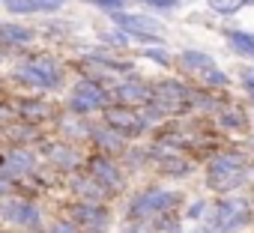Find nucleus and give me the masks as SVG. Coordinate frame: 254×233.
Segmentation results:
<instances>
[{"label": "nucleus", "instance_id": "obj_1", "mask_svg": "<svg viewBox=\"0 0 254 233\" xmlns=\"http://www.w3.org/2000/svg\"><path fill=\"white\" fill-rule=\"evenodd\" d=\"M245 182V159L230 153V156H218L209 162L206 168V185L215 191H233Z\"/></svg>", "mask_w": 254, "mask_h": 233}, {"label": "nucleus", "instance_id": "obj_2", "mask_svg": "<svg viewBox=\"0 0 254 233\" xmlns=\"http://www.w3.org/2000/svg\"><path fill=\"white\" fill-rule=\"evenodd\" d=\"M15 75H18L21 81H27V84L39 87V90H57V87L63 84L60 66H57L54 60H48V57H33V60L21 63V66L15 69Z\"/></svg>", "mask_w": 254, "mask_h": 233}, {"label": "nucleus", "instance_id": "obj_3", "mask_svg": "<svg viewBox=\"0 0 254 233\" xmlns=\"http://www.w3.org/2000/svg\"><path fill=\"white\" fill-rule=\"evenodd\" d=\"M251 221V209L245 200L239 197H224L215 203V212H212V230L215 233H236L242 230L245 224Z\"/></svg>", "mask_w": 254, "mask_h": 233}, {"label": "nucleus", "instance_id": "obj_4", "mask_svg": "<svg viewBox=\"0 0 254 233\" xmlns=\"http://www.w3.org/2000/svg\"><path fill=\"white\" fill-rule=\"evenodd\" d=\"M114 24L132 39H141V42H156L159 33L165 30L162 21H156L153 15H141V12H114L111 15Z\"/></svg>", "mask_w": 254, "mask_h": 233}, {"label": "nucleus", "instance_id": "obj_5", "mask_svg": "<svg viewBox=\"0 0 254 233\" xmlns=\"http://www.w3.org/2000/svg\"><path fill=\"white\" fill-rule=\"evenodd\" d=\"M177 200H180V194H174V191H162V188L144 191V194H138V197L132 200V206H129V218H135V221H141V218H153V215L171 209Z\"/></svg>", "mask_w": 254, "mask_h": 233}, {"label": "nucleus", "instance_id": "obj_6", "mask_svg": "<svg viewBox=\"0 0 254 233\" xmlns=\"http://www.w3.org/2000/svg\"><path fill=\"white\" fill-rule=\"evenodd\" d=\"M105 105H108V93L102 87H96L93 81H78L75 90L69 93V108L75 114H93Z\"/></svg>", "mask_w": 254, "mask_h": 233}, {"label": "nucleus", "instance_id": "obj_7", "mask_svg": "<svg viewBox=\"0 0 254 233\" xmlns=\"http://www.w3.org/2000/svg\"><path fill=\"white\" fill-rule=\"evenodd\" d=\"M105 123H108L111 132H117V135H132V138H138L147 129V123L141 120V114H132V108H126V105L105 111Z\"/></svg>", "mask_w": 254, "mask_h": 233}, {"label": "nucleus", "instance_id": "obj_8", "mask_svg": "<svg viewBox=\"0 0 254 233\" xmlns=\"http://www.w3.org/2000/svg\"><path fill=\"white\" fill-rule=\"evenodd\" d=\"M153 96H156V105L162 111H177V108H186L191 102V93L180 81H162V84H156Z\"/></svg>", "mask_w": 254, "mask_h": 233}, {"label": "nucleus", "instance_id": "obj_9", "mask_svg": "<svg viewBox=\"0 0 254 233\" xmlns=\"http://www.w3.org/2000/svg\"><path fill=\"white\" fill-rule=\"evenodd\" d=\"M0 215L9 218L12 224H21V227H39V209L33 203H24V200H6L0 206Z\"/></svg>", "mask_w": 254, "mask_h": 233}, {"label": "nucleus", "instance_id": "obj_10", "mask_svg": "<svg viewBox=\"0 0 254 233\" xmlns=\"http://www.w3.org/2000/svg\"><path fill=\"white\" fill-rule=\"evenodd\" d=\"M90 171H93V179L99 182V188H108V191H120V188H123V174L117 171L114 162L96 159V162L90 165Z\"/></svg>", "mask_w": 254, "mask_h": 233}, {"label": "nucleus", "instance_id": "obj_11", "mask_svg": "<svg viewBox=\"0 0 254 233\" xmlns=\"http://www.w3.org/2000/svg\"><path fill=\"white\" fill-rule=\"evenodd\" d=\"M180 69L189 72V75H194L200 81L209 69H215V60L209 54H203V51H183L180 54Z\"/></svg>", "mask_w": 254, "mask_h": 233}, {"label": "nucleus", "instance_id": "obj_12", "mask_svg": "<svg viewBox=\"0 0 254 233\" xmlns=\"http://www.w3.org/2000/svg\"><path fill=\"white\" fill-rule=\"evenodd\" d=\"M126 108H129V105H141V102H147L150 96H153V90L150 87H144L141 81H126V84H120L117 87V93H114Z\"/></svg>", "mask_w": 254, "mask_h": 233}, {"label": "nucleus", "instance_id": "obj_13", "mask_svg": "<svg viewBox=\"0 0 254 233\" xmlns=\"http://www.w3.org/2000/svg\"><path fill=\"white\" fill-rule=\"evenodd\" d=\"M36 165V159H33V153H27V150H12L9 153V165H6V171H0V174H3L6 179L15 174H30V168Z\"/></svg>", "mask_w": 254, "mask_h": 233}, {"label": "nucleus", "instance_id": "obj_14", "mask_svg": "<svg viewBox=\"0 0 254 233\" xmlns=\"http://www.w3.org/2000/svg\"><path fill=\"white\" fill-rule=\"evenodd\" d=\"M224 36H227V42H230V48L236 54L254 57V33H248V30H224Z\"/></svg>", "mask_w": 254, "mask_h": 233}, {"label": "nucleus", "instance_id": "obj_15", "mask_svg": "<svg viewBox=\"0 0 254 233\" xmlns=\"http://www.w3.org/2000/svg\"><path fill=\"white\" fill-rule=\"evenodd\" d=\"M75 218H78V224H90V227H102V224L108 221V212H105L102 206H93V203H84V206H78V209H75Z\"/></svg>", "mask_w": 254, "mask_h": 233}, {"label": "nucleus", "instance_id": "obj_16", "mask_svg": "<svg viewBox=\"0 0 254 233\" xmlns=\"http://www.w3.org/2000/svg\"><path fill=\"white\" fill-rule=\"evenodd\" d=\"M0 36H3L6 42H18V45L33 39V33L27 27H18V24H0Z\"/></svg>", "mask_w": 254, "mask_h": 233}, {"label": "nucleus", "instance_id": "obj_17", "mask_svg": "<svg viewBox=\"0 0 254 233\" xmlns=\"http://www.w3.org/2000/svg\"><path fill=\"white\" fill-rule=\"evenodd\" d=\"M245 3H248V0H206V6H209L212 12H218V15H233V12H239Z\"/></svg>", "mask_w": 254, "mask_h": 233}, {"label": "nucleus", "instance_id": "obj_18", "mask_svg": "<svg viewBox=\"0 0 254 233\" xmlns=\"http://www.w3.org/2000/svg\"><path fill=\"white\" fill-rule=\"evenodd\" d=\"M93 138L99 141V147H111V150H120L123 147V138L117 132H111V129H96Z\"/></svg>", "mask_w": 254, "mask_h": 233}, {"label": "nucleus", "instance_id": "obj_19", "mask_svg": "<svg viewBox=\"0 0 254 233\" xmlns=\"http://www.w3.org/2000/svg\"><path fill=\"white\" fill-rule=\"evenodd\" d=\"M221 123H224V129H245V114H239L236 108H227L221 114Z\"/></svg>", "mask_w": 254, "mask_h": 233}, {"label": "nucleus", "instance_id": "obj_20", "mask_svg": "<svg viewBox=\"0 0 254 233\" xmlns=\"http://www.w3.org/2000/svg\"><path fill=\"white\" fill-rule=\"evenodd\" d=\"M87 3L90 6H99V9H105V12H120V6H126V3H129V0H87Z\"/></svg>", "mask_w": 254, "mask_h": 233}, {"label": "nucleus", "instance_id": "obj_21", "mask_svg": "<svg viewBox=\"0 0 254 233\" xmlns=\"http://www.w3.org/2000/svg\"><path fill=\"white\" fill-rule=\"evenodd\" d=\"M144 57H147V60H153V63H159V66H168V63H171V57H168V51H165L162 45H159V48H147V51H144Z\"/></svg>", "mask_w": 254, "mask_h": 233}, {"label": "nucleus", "instance_id": "obj_22", "mask_svg": "<svg viewBox=\"0 0 254 233\" xmlns=\"http://www.w3.org/2000/svg\"><path fill=\"white\" fill-rule=\"evenodd\" d=\"M126 33H117V30H108V33H102V42H111V45H126Z\"/></svg>", "mask_w": 254, "mask_h": 233}, {"label": "nucleus", "instance_id": "obj_23", "mask_svg": "<svg viewBox=\"0 0 254 233\" xmlns=\"http://www.w3.org/2000/svg\"><path fill=\"white\" fill-rule=\"evenodd\" d=\"M242 84H245L248 96L254 99V69H242Z\"/></svg>", "mask_w": 254, "mask_h": 233}, {"label": "nucleus", "instance_id": "obj_24", "mask_svg": "<svg viewBox=\"0 0 254 233\" xmlns=\"http://www.w3.org/2000/svg\"><path fill=\"white\" fill-rule=\"evenodd\" d=\"M147 6H156V9H174L180 0H144Z\"/></svg>", "mask_w": 254, "mask_h": 233}, {"label": "nucleus", "instance_id": "obj_25", "mask_svg": "<svg viewBox=\"0 0 254 233\" xmlns=\"http://www.w3.org/2000/svg\"><path fill=\"white\" fill-rule=\"evenodd\" d=\"M51 233H78V227L69 224V221H57V224L51 227Z\"/></svg>", "mask_w": 254, "mask_h": 233}, {"label": "nucleus", "instance_id": "obj_26", "mask_svg": "<svg viewBox=\"0 0 254 233\" xmlns=\"http://www.w3.org/2000/svg\"><path fill=\"white\" fill-rule=\"evenodd\" d=\"M203 209H206V203H203V200H197V203H194V206L189 209V218H197V215H200Z\"/></svg>", "mask_w": 254, "mask_h": 233}, {"label": "nucleus", "instance_id": "obj_27", "mask_svg": "<svg viewBox=\"0 0 254 233\" xmlns=\"http://www.w3.org/2000/svg\"><path fill=\"white\" fill-rule=\"evenodd\" d=\"M6 188H9V179H6V176H3V174H0V194H3V191H6Z\"/></svg>", "mask_w": 254, "mask_h": 233}, {"label": "nucleus", "instance_id": "obj_28", "mask_svg": "<svg viewBox=\"0 0 254 233\" xmlns=\"http://www.w3.org/2000/svg\"><path fill=\"white\" fill-rule=\"evenodd\" d=\"M248 3H251V6H254V0H248Z\"/></svg>", "mask_w": 254, "mask_h": 233}]
</instances>
